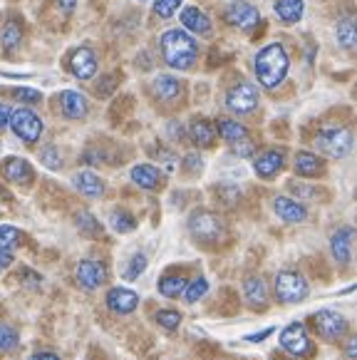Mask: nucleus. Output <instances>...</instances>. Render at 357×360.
<instances>
[{"instance_id":"obj_21","label":"nucleus","mask_w":357,"mask_h":360,"mask_svg":"<svg viewBox=\"0 0 357 360\" xmlns=\"http://www.w3.org/2000/svg\"><path fill=\"white\" fill-rule=\"evenodd\" d=\"M243 291H246V301L251 306L263 308L268 303V288L261 276H248L246 281H243Z\"/></svg>"},{"instance_id":"obj_47","label":"nucleus","mask_w":357,"mask_h":360,"mask_svg":"<svg viewBox=\"0 0 357 360\" xmlns=\"http://www.w3.org/2000/svg\"><path fill=\"white\" fill-rule=\"evenodd\" d=\"M355 353H357V338H352L350 343H347V358L355 360Z\"/></svg>"},{"instance_id":"obj_39","label":"nucleus","mask_w":357,"mask_h":360,"mask_svg":"<svg viewBox=\"0 0 357 360\" xmlns=\"http://www.w3.org/2000/svg\"><path fill=\"white\" fill-rule=\"evenodd\" d=\"M15 345H18L15 328H11V326H6V323H0V348L11 350V348H15Z\"/></svg>"},{"instance_id":"obj_41","label":"nucleus","mask_w":357,"mask_h":360,"mask_svg":"<svg viewBox=\"0 0 357 360\" xmlns=\"http://www.w3.org/2000/svg\"><path fill=\"white\" fill-rule=\"evenodd\" d=\"M233 152H236L238 157H251V154H253V142L248 137L241 139V142L233 144Z\"/></svg>"},{"instance_id":"obj_43","label":"nucleus","mask_w":357,"mask_h":360,"mask_svg":"<svg viewBox=\"0 0 357 360\" xmlns=\"http://www.w3.org/2000/svg\"><path fill=\"white\" fill-rule=\"evenodd\" d=\"M55 3H58V8H60V11H63V13H67V15L74 11V6H77V0H55Z\"/></svg>"},{"instance_id":"obj_27","label":"nucleus","mask_w":357,"mask_h":360,"mask_svg":"<svg viewBox=\"0 0 357 360\" xmlns=\"http://www.w3.org/2000/svg\"><path fill=\"white\" fill-rule=\"evenodd\" d=\"M335 37H337V43H340L345 50L355 48V43H357L355 20H352V18H342V20L337 22V27H335Z\"/></svg>"},{"instance_id":"obj_24","label":"nucleus","mask_w":357,"mask_h":360,"mask_svg":"<svg viewBox=\"0 0 357 360\" xmlns=\"http://www.w3.org/2000/svg\"><path fill=\"white\" fill-rule=\"evenodd\" d=\"M72 181L79 189V194L84 196H102V191H105V184L95 172H77Z\"/></svg>"},{"instance_id":"obj_36","label":"nucleus","mask_w":357,"mask_h":360,"mask_svg":"<svg viewBox=\"0 0 357 360\" xmlns=\"http://www.w3.org/2000/svg\"><path fill=\"white\" fill-rule=\"evenodd\" d=\"M154 318H157V323L167 330H176L178 326H181V313L178 311H159Z\"/></svg>"},{"instance_id":"obj_17","label":"nucleus","mask_w":357,"mask_h":360,"mask_svg":"<svg viewBox=\"0 0 357 360\" xmlns=\"http://www.w3.org/2000/svg\"><path fill=\"white\" fill-rule=\"evenodd\" d=\"M3 174H6V179L13 181V184H27V181L32 179V167L27 165L25 159L11 157V159H6V165H3Z\"/></svg>"},{"instance_id":"obj_7","label":"nucleus","mask_w":357,"mask_h":360,"mask_svg":"<svg viewBox=\"0 0 357 360\" xmlns=\"http://www.w3.org/2000/svg\"><path fill=\"white\" fill-rule=\"evenodd\" d=\"M226 105L236 115H248L258 107V90L251 82H241V85L231 87V92L226 95Z\"/></svg>"},{"instance_id":"obj_44","label":"nucleus","mask_w":357,"mask_h":360,"mask_svg":"<svg viewBox=\"0 0 357 360\" xmlns=\"http://www.w3.org/2000/svg\"><path fill=\"white\" fill-rule=\"evenodd\" d=\"M201 165H204V162H201V157H196V154H189V157H186V167H189L191 172L201 169Z\"/></svg>"},{"instance_id":"obj_1","label":"nucleus","mask_w":357,"mask_h":360,"mask_svg":"<svg viewBox=\"0 0 357 360\" xmlns=\"http://www.w3.org/2000/svg\"><path fill=\"white\" fill-rule=\"evenodd\" d=\"M159 48H162V58L169 68L174 70H189L196 63V55H199V45L186 30H167L159 40Z\"/></svg>"},{"instance_id":"obj_10","label":"nucleus","mask_w":357,"mask_h":360,"mask_svg":"<svg viewBox=\"0 0 357 360\" xmlns=\"http://www.w3.org/2000/svg\"><path fill=\"white\" fill-rule=\"evenodd\" d=\"M280 345H283V350H288V353L293 355H310V338H308V330H305L303 323H290L283 328V333H280Z\"/></svg>"},{"instance_id":"obj_13","label":"nucleus","mask_w":357,"mask_h":360,"mask_svg":"<svg viewBox=\"0 0 357 360\" xmlns=\"http://www.w3.org/2000/svg\"><path fill=\"white\" fill-rule=\"evenodd\" d=\"M283 165H285L283 152H278V149H268V152H263L256 157L253 169H256V174L263 176V179H271V176L278 174V172L283 169Z\"/></svg>"},{"instance_id":"obj_9","label":"nucleus","mask_w":357,"mask_h":360,"mask_svg":"<svg viewBox=\"0 0 357 360\" xmlns=\"http://www.w3.org/2000/svg\"><path fill=\"white\" fill-rule=\"evenodd\" d=\"M226 20L231 22V25H236L238 30L253 32V27H256L258 20H261V13H258V8H253L251 3H246V0H238V3L228 6Z\"/></svg>"},{"instance_id":"obj_25","label":"nucleus","mask_w":357,"mask_h":360,"mask_svg":"<svg viewBox=\"0 0 357 360\" xmlns=\"http://www.w3.org/2000/svg\"><path fill=\"white\" fill-rule=\"evenodd\" d=\"M189 134L196 147H211L216 139V127L211 122H206V120H196V122L191 124Z\"/></svg>"},{"instance_id":"obj_4","label":"nucleus","mask_w":357,"mask_h":360,"mask_svg":"<svg viewBox=\"0 0 357 360\" xmlns=\"http://www.w3.org/2000/svg\"><path fill=\"white\" fill-rule=\"evenodd\" d=\"M8 124H11L13 132H15L18 137L27 144H35L42 134V120L32 110H27V107H18V110H13L11 122Z\"/></svg>"},{"instance_id":"obj_14","label":"nucleus","mask_w":357,"mask_h":360,"mask_svg":"<svg viewBox=\"0 0 357 360\" xmlns=\"http://www.w3.org/2000/svg\"><path fill=\"white\" fill-rule=\"evenodd\" d=\"M352 229L345 226L340 229V231L332 233L330 238V249H332V256H335V261L340 266H347L350 264V254H352Z\"/></svg>"},{"instance_id":"obj_15","label":"nucleus","mask_w":357,"mask_h":360,"mask_svg":"<svg viewBox=\"0 0 357 360\" xmlns=\"http://www.w3.org/2000/svg\"><path fill=\"white\" fill-rule=\"evenodd\" d=\"M107 306L115 313H131L139 306V296L129 288H112L107 293Z\"/></svg>"},{"instance_id":"obj_46","label":"nucleus","mask_w":357,"mask_h":360,"mask_svg":"<svg viewBox=\"0 0 357 360\" xmlns=\"http://www.w3.org/2000/svg\"><path fill=\"white\" fill-rule=\"evenodd\" d=\"M271 333H273V328H266V330H263V333H253V335H248L246 340H251V343H261V340H266Z\"/></svg>"},{"instance_id":"obj_42","label":"nucleus","mask_w":357,"mask_h":360,"mask_svg":"<svg viewBox=\"0 0 357 360\" xmlns=\"http://www.w3.org/2000/svg\"><path fill=\"white\" fill-rule=\"evenodd\" d=\"M11 107L8 105H3V102H0V129L3 127H8V122H11Z\"/></svg>"},{"instance_id":"obj_48","label":"nucleus","mask_w":357,"mask_h":360,"mask_svg":"<svg viewBox=\"0 0 357 360\" xmlns=\"http://www.w3.org/2000/svg\"><path fill=\"white\" fill-rule=\"evenodd\" d=\"M32 360H60L55 353H37V355H32Z\"/></svg>"},{"instance_id":"obj_19","label":"nucleus","mask_w":357,"mask_h":360,"mask_svg":"<svg viewBox=\"0 0 357 360\" xmlns=\"http://www.w3.org/2000/svg\"><path fill=\"white\" fill-rule=\"evenodd\" d=\"M152 92L162 102H171L181 95V82H178L176 77H171V75H159L152 82Z\"/></svg>"},{"instance_id":"obj_6","label":"nucleus","mask_w":357,"mask_h":360,"mask_svg":"<svg viewBox=\"0 0 357 360\" xmlns=\"http://www.w3.org/2000/svg\"><path fill=\"white\" fill-rule=\"evenodd\" d=\"M275 296L280 303H298L308 296V281L295 271H280L275 276Z\"/></svg>"},{"instance_id":"obj_11","label":"nucleus","mask_w":357,"mask_h":360,"mask_svg":"<svg viewBox=\"0 0 357 360\" xmlns=\"http://www.w3.org/2000/svg\"><path fill=\"white\" fill-rule=\"evenodd\" d=\"M77 281L87 291H95V288H100L107 281V269L102 264H97V261H79Z\"/></svg>"},{"instance_id":"obj_3","label":"nucleus","mask_w":357,"mask_h":360,"mask_svg":"<svg viewBox=\"0 0 357 360\" xmlns=\"http://www.w3.org/2000/svg\"><path fill=\"white\" fill-rule=\"evenodd\" d=\"M316 144L327 157L342 159V157H347L352 149V134H350V129H345V127H330L318 134Z\"/></svg>"},{"instance_id":"obj_26","label":"nucleus","mask_w":357,"mask_h":360,"mask_svg":"<svg viewBox=\"0 0 357 360\" xmlns=\"http://www.w3.org/2000/svg\"><path fill=\"white\" fill-rule=\"evenodd\" d=\"M295 172L300 176H318L323 172V162L310 152H298L295 154Z\"/></svg>"},{"instance_id":"obj_31","label":"nucleus","mask_w":357,"mask_h":360,"mask_svg":"<svg viewBox=\"0 0 357 360\" xmlns=\"http://www.w3.org/2000/svg\"><path fill=\"white\" fill-rule=\"evenodd\" d=\"M110 224H112V229H115V231H119V233H129L131 229L137 226L134 217H131V214H126V212H115L110 217Z\"/></svg>"},{"instance_id":"obj_40","label":"nucleus","mask_w":357,"mask_h":360,"mask_svg":"<svg viewBox=\"0 0 357 360\" xmlns=\"http://www.w3.org/2000/svg\"><path fill=\"white\" fill-rule=\"evenodd\" d=\"M13 95L18 97V100H22V102H40V92L37 90H30V87H18L15 92H13Z\"/></svg>"},{"instance_id":"obj_8","label":"nucleus","mask_w":357,"mask_h":360,"mask_svg":"<svg viewBox=\"0 0 357 360\" xmlns=\"http://www.w3.org/2000/svg\"><path fill=\"white\" fill-rule=\"evenodd\" d=\"M316 328L325 340H340L347 333V321L335 311H318L316 313Z\"/></svg>"},{"instance_id":"obj_18","label":"nucleus","mask_w":357,"mask_h":360,"mask_svg":"<svg viewBox=\"0 0 357 360\" xmlns=\"http://www.w3.org/2000/svg\"><path fill=\"white\" fill-rule=\"evenodd\" d=\"M273 209H275V214L288 224H298L308 217V212H305L303 204L293 202V199H288V196H278V199L273 202Z\"/></svg>"},{"instance_id":"obj_33","label":"nucleus","mask_w":357,"mask_h":360,"mask_svg":"<svg viewBox=\"0 0 357 360\" xmlns=\"http://www.w3.org/2000/svg\"><path fill=\"white\" fill-rule=\"evenodd\" d=\"M20 241V231L15 226H8L3 224L0 226V251H13V246Z\"/></svg>"},{"instance_id":"obj_23","label":"nucleus","mask_w":357,"mask_h":360,"mask_svg":"<svg viewBox=\"0 0 357 360\" xmlns=\"http://www.w3.org/2000/svg\"><path fill=\"white\" fill-rule=\"evenodd\" d=\"M131 181L139 184L142 189H157L159 181H162V172L152 165H137L131 169Z\"/></svg>"},{"instance_id":"obj_2","label":"nucleus","mask_w":357,"mask_h":360,"mask_svg":"<svg viewBox=\"0 0 357 360\" xmlns=\"http://www.w3.org/2000/svg\"><path fill=\"white\" fill-rule=\"evenodd\" d=\"M288 65H290V60H288V53H285L283 45L271 43L256 55L253 68H256L258 82H261L263 87H268V90H273V87H278L285 79Z\"/></svg>"},{"instance_id":"obj_30","label":"nucleus","mask_w":357,"mask_h":360,"mask_svg":"<svg viewBox=\"0 0 357 360\" xmlns=\"http://www.w3.org/2000/svg\"><path fill=\"white\" fill-rule=\"evenodd\" d=\"M219 132H221V137L226 139L228 144H236V142H241V139L248 137L246 127H243V124H238V122H233V120H221V122H219Z\"/></svg>"},{"instance_id":"obj_22","label":"nucleus","mask_w":357,"mask_h":360,"mask_svg":"<svg viewBox=\"0 0 357 360\" xmlns=\"http://www.w3.org/2000/svg\"><path fill=\"white\" fill-rule=\"evenodd\" d=\"M303 11H305V3L303 0H278L275 3V15H278L280 22L285 25H293L303 18Z\"/></svg>"},{"instance_id":"obj_35","label":"nucleus","mask_w":357,"mask_h":360,"mask_svg":"<svg viewBox=\"0 0 357 360\" xmlns=\"http://www.w3.org/2000/svg\"><path fill=\"white\" fill-rule=\"evenodd\" d=\"M40 162L45 167H50V169H60V167H63V157H60L55 144H48V147L40 149Z\"/></svg>"},{"instance_id":"obj_45","label":"nucleus","mask_w":357,"mask_h":360,"mask_svg":"<svg viewBox=\"0 0 357 360\" xmlns=\"http://www.w3.org/2000/svg\"><path fill=\"white\" fill-rule=\"evenodd\" d=\"M13 264V254L11 251H0V271H6Z\"/></svg>"},{"instance_id":"obj_12","label":"nucleus","mask_w":357,"mask_h":360,"mask_svg":"<svg viewBox=\"0 0 357 360\" xmlns=\"http://www.w3.org/2000/svg\"><path fill=\"white\" fill-rule=\"evenodd\" d=\"M70 70L77 79H89L97 72V55L92 48H77L70 60Z\"/></svg>"},{"instance_id":"obj_37","label":"nucleus","mask_w":357,"mask_h":360,"mask_svg":"<svg viewBox=\"0 0 357 360\" xmlns=\"http://www.w3.org/2000/svg\"><path fill=\"white\" fill-rule=\"evenodd\" d=\"M181 3H184V0H154V13H157L159 18H171L174 13L181 8Z\"/></svg>"},{"instance_id":"obj_38","label":"nucleus","mask_w":357,"mask_h":360,"mask_svg":"<svg viewBox=\"0 0 357 360\" xmlns=\"http://www.w3.org/2000/svg\"><path fill=\"white\" fill-rule=\"evenodd\" d=\"M144 269H147V256H144V254H137L134 259L129 261V269L124 271V278L134 281V278H137V276L142 274Z\"/></svg>"},{"instance_id":"obj_32","label":"nucleus","mask_w":357,"mask_h":360,"mask_svg":"<svg viewBox=\"0 0 357 360\" xmlns=\"http://www.w3.org/2000/svg\"><path fill=\"white\" fill-rule=\"evenodd\" d=\"M74 221H77L79 231L87 233V236H97V233L102 231L100 224H97V219L92 217V214H89V212H79L77 217H74Z\"/></svg>"},{"instance_id":"obj_29","label":"nucleus","mask_w":357,"mask_h":360,"mask_svg":"<svg viewBox=\"0 0 357 360\" xmlns=\"http://www.w3.org/2000/svg\"><path fill=\"white\" fill-rule=\"evenodd\" d=\"M186 288V278L184 276H164L159 281V293L167 298H178Z\"/></svg>"},{"instance_id":"obj_5","label":"nucleus","mask_w":357,"mask_h":360,"mask_svg":"<svg viewBox=\"0 0 357 360\" xmlns=\"http://www.w3.org/2000/svg\"><path fill=\"white\" fill-rule=\"evenodd\" d=\"M189 229L199 241H204V244H216V241H221L223 233H226L223 221L211 212H196L194 217L189 219Z\"/></svg>"},{"instance_id":"obj_28","label":"nucleus","mask_w":357,"mask_h":360,"mask_svg":"<svg viewBox=\"0 0 357 360\" xmlns=\"http://www.w3.org/2000/svg\"><path fill=\"white\" fill-rule=\"evenodd\" d=\"M20 37H22V30H20V22L15 20H8L3 32H0V43L6 48V53H15L20 48Z\"/></svg>"},{"instance_id":"obj_16","label":"nucleus","mask_w":357,"mask_h":360,"mask_svg":"<svg viewBox=\"0 0 357 360\" xmlns=\"http://www.w3.org/2000/svg\"><path fill=\"white\" fill-rule=\"evenodd\" d=\"M60 105H63L65 117L70 120H82L87 115V100H84L82 92H74V90H65L60 95Z\"/></svg>"},{"instance_id":"obj_20","label":"nucleus","mask_w":357,"mask_h":360,"mask_svg":"<svg viewBox=\"0 0 357 360\" xmlns=\"http://www.w3.org/2000/svg\"><path fill=\"white\" fill-rule=\"evenodd\" d=\"M181 22H184L186 30L196 32V35H209L211 32L209 15H206L204 11H199V8H184V13H181Z\"/></svg>"},{"instance_id":"obj_34","label":"nucleus","mask_w":357,"mask_h":360,"mask_svg":"<svg viewBox=\"0 0 357 360\" xmlns=\"http://www.w3.org/2000/svg\"><path fill=\"white\" fill-rule=\"evenodd\" d=\"M206 291H209V283H206V278H196V281L186 283L184 296H186V301H189V303H196L199 298L206 296Z\"/></svg>"}]
</instances>
